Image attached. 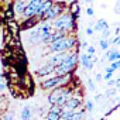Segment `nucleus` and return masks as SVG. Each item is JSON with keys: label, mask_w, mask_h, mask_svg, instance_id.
I'll list each match as a JSON object with an SVG mask.
<instances>
[{"label": "nucleus", "mask_w": 120, "mask_h": 120, "mask_svg": "<svg viewBox=\"0 0 120 120\" xmlns=\"http://www.w3.org/2000/svg\"><path fill=\"white\" fill-rule=\"evenodd\" d=\"M76 21H78V19L69 10H67L61 16H58L55 20H52L51 24H52L54 30L62 31L65 34H74L76 31Z\"/></svg>", "instance_id": "1"}, {"label": "nucleus", "mask_w": 120, "mask_h": 120, "mask_svg": "<svg viewBox=\"0 0 120 120\" xmlns=\"http://www.w3.org/2000/svg\"><path fill=\"white\" fill-rule=\"evenodd\" d=\"M78 47V38L75 34H67L61 38L55 40L54 42L48 44V52H69L76 49Z\"/></svg>", "instance_id": "2"}, {"label": "nucleus", "mask_w": 120, "mask_h": 120, "mask_svg": "<svg viewBox=\"0 0 120 120\" xmlns=\"http://www.w3.org/2000/svg\"><path fill=\"white\" fill-rule=\"evenodd\" d=\"M78 61H79V56H78V54H76V49L69 51V52L67 54V56L55 67L54 75H67V74H72V72L76 69Z\"/></svg>", "instance_id": "3"}, {"label": "nucleus", "mask_w": 120, "mask_h": 120, "mask_svg": "<svg viewBox=\"0 0 120 120\" xmlns=\"http://www.w3.org/2000/svg\"><path fill=\"white\" fill-rule=\"evenodd\" d=\"M71 96H74V89L72 88H69L68 85L58 86V88L52 89L51 93L48 95V102H49V105H56V106L62 107Z\"/></svg>", "instance_id": "4"}, {"label": "nucleus", "mask_w": 120, "mask_h": 120, "mask_svg": "<svg viewBox=\"0 0 120 120\" xmlns=\"http://www.w3.org/2000/svg\"><path fill=\"white\" fill-rule=\"evenodd\" d=\"M72 79V74H67V75H51L45 79L41 81V89L44 90H52L58 86H65L71 82Z\"/></svg>", "instance_id": "5"}, {"label": "nucleus", "mask_w": 120, "mask_h": 120, "mask_svg": "<svg viewBox=\"0 0 120 120\" xmlns=\"http://www.w3.org/2000/svg\"><path fill=\"white\" fill-rule=\"evenodd\" d=\"M67 10H68V2H64V0H56V2H55V0H54L52 6L44 14L41 21H52V20H55L58 16H61Z\"/></svg>", "instance_id": "6"}, {"label": "nucleus", "mask_w": 120, "mask_h": 120, "mask_svg": "<svg viewBox=\"0 0 120 120\" xmlns=\"http://www.w3.org/2000/svg\"><path fill=\"white\" fill-rule=\"evenodd\" d=\"M54 72H55V67L51 65V64H44L42 67L35 69V75L38 78H48V76L54 75Z\"/></svg>", "instance_id": "7"}, {"label": "nucleus", "mask_w": 120, "mask_h": 120, "mask_svg": "<svg viewBox=\"0 0 120 120\" xmlns=\"http://www.w3.org/2000/svg\"><path fill=\"white\" fill-rule=\"evenodd\" d=\"M81 103H82V100L79 96H71L62 106V110H76L81 106Z\"/></svg>", "instance_id": "8"}, {"label": "nucleus", "mask_w": 120, "mask_h": 120, "mask_svg": "<svg viewBox=\"0 0 120 120\" xmlns=\"http://www.w3.org/2000/svg\"><path fill=\"white\" fill-rule=\"evenodd\" d=\"M52 3H54V0H42V3H41V6H40V9H38V11H37V14L34 16V17H37L40 21L42 20V17H44V14L48 11V9L52 6Z\"/></svg>", "instance_id": "9"}, {"label": "nucleus", "mask_w": 120, "mask_h": 120, "mask_svg": "<svg viewBox=\"0 0 120 120\" xmlns=\"http://www.w3.org/2000/svg\"><path fill=\"white\" fill-rule=\"evenodd\" d=\"M51 110L47 113V120H58L62 114V107L61 106H56V105H51Z\"/></svg>", "instance_id": "10"}, {"label": "nucleus", "mask_w": 120, "mask_h": 120, "mask_svg": "<svg viewBox=\"0 0 120 120\" xmlns=\"http://www.w3.org/2000/svg\"><path fill=\"white\" fill-rule=\"evenodd\" d=\"M27 4V0H13L11 2V6H13V10H14V14L19 17H21L23 11H24V7Z\"/></svg>", "instance_id": "11"}, {"label": "nucleus", "mask_w": 120, "mask_h": 120, "mask_svg": "<svg viewBox=\"0 0 120 120\" xmlns=\"http://www.w3.org/2000/svg\"><path fill=\"white\" fill-rule=\"evenodd\" d=\"M79 61L82 64V67L85 69H92L93 68V61H92V56L88 54H81L79 55Z\"/></svg>", "instance_id": "12"}, {"label": "nucleus", "mask_w": 120, "mask_h": 120, "mask_svg": "<svg viewBox=\"0 0 120 120\" xmlns=\"http://www.w3.org/2000/svg\"><path fill=\"white\" fill-rule=\"evenodd\" d=\"M68 10H69L76 19H79V14H81V6H79V2H78V0H71V2L68 3Z\"/></svg>", "instance_id": "13"}, {"label": "nucleus", "mask_w": 120, "mask_h": 120, "mask_svg": "<svg viewBox=\"0 0 120 120\" xmlns=\"http://www.w3.org/2000/svg\"><path fill=\"white\" fill-rule=\"evenodd\" d=\"M109 27V24H107V21L105 20V19H99L98 21H96V24H95V31H98V33H100V31H103L105 28H107Z\"/></svg>", "instance_id": "14"}, {"label": "nucleus", "mask_w": 120, "mask_h": 120, "mask_svg": "<svg viewBox=\"0 0 120 120\" xmlns=\"http://www.w3.org/2000/svg\"><path fill=\"white\" fill-rule=\"evenodd\" d=\"M33 117V113H31V107L30 106H24L23 110H21V114H20V119L21 120H30Z\"/></svg>", "instance_id": "15"}, {"label": "nucleus", "mask_w": 120, "mask_h": 120, "mask_svg": "<svg viewBox=\"0 0 120 120\" xmlns=\"http://www.w3.org/2000/svg\"><path fill=\"white\" fill-rule=\"evenodd\" d=\"M85 117V109H81V110H72V114H71V120H82Z\"/></svg>", "instance_id": "16"}, {"label": "nucleus", "mask_w": 120, "mask_h": 120, "mask_svg": "<svg viewBox=\"0 0 120 120\" xmlns=\"http://www.w3.org/2000/svg\"><path fill=\"white\" fill-rule=\"evenodd\" d=\"M106 56H107V59H109L110 62H113V61H117V59H120V52L116 51V49H113V51H107Z\"/></svg>", "instance_id": "17"}, {"label": "nucleus", "mask_w": 120, "mask_h": 120, "mask_svg": "<svg viewBox=\"0 0 120 120\" xmlns=\"http://www.w3.org/2000/svg\"><path fill=\"white\" fill-rule=\"evenodd\" d=\"M119 68H120V59H117V61H113L112 65H110L109 68H106V71H109V72H114V71L119 69Z\"/></svg>", "instance_id": "18"}, {"label": "nucleus", "mask_w": 120, "mask_h": 120, "mask_svg": "<svg viewBox=\"0 0 120 120\" xmlns=\"http://www.w3.org/2000/svg\"><path fill=\"white\" fill-rule=\"evenodd\" d=\"M99 45H100V49L107 51V48H109V41H107L106 38H102V40L99 41Z\"/></svg>", "instance_id": "19"}, {"label": "nucleus", "mask_w": 120, "mask_h": 120, "mask_svg": "<svg viewBox=\"0 0 120 120\" xmlns=\"http://www.w3.org/2000/svg\"><path fill=\"white\" fill-rule=\"evenodd\" d=\"M95 52H96V49H95L93 45H88V47H86V54H88V55L92 56V55H95Z\"/></svg>", "instance_id": "20"}, {"label": "nucleus", "mask_w": 120, "mask_h": 120, "mask_svg": "<svg viewBox=\"0 0 120 120\" xmlns=\"http://www.w3.org/2000/svg\"><path fill=\"white\" fill-rule=\"evenodd\" d=\"M100 33H102V38H106V40H107V38L110 37V28H109V27H107V28H105V30H103V31H100Z\"/></svg>", "instance_id": "21"}, {"label": "nucleus", "mask_w": 120, "mask_h": 120, "mask_svg": "<svg viewBox=\"0 0 120 120\" xmlns=\"http://www.w3.org/2000/svg\"><path fill=\"white\" fill-rule=\"evenodd\" d=\"M86 14H88L89 17H93V14H95V10H93V7H92V6H89V7L86 9Z\"/></svg>", "instance_id": "22"}, {"label": "nucleus", "mask_w": 120, "mask_h": 120, "mask_svg": "<svg viewBox=\"0 0 120 120\" xmlns=\"http://www.w3.org/2000/svg\"><path fill=\"white\" fill-rule=\"evenodd\" d=\"M93 33H95V30H93V27H86V34L88 35H93Z\"/></svg>", "instance_id": "23"}, {"label": "nucleus", "mask_w": 120, "mask_h": 120, "mask_svg": "<svg viewBox=\"0 0 120 120\" xmlns=\"http://www.w3.org/2000/svg\"><path fill=\"white\" fill-rule=\"evenodd\" d=\"M112 76H113V72H109V71H106V72H105V76H103V79H106V81H107V79H110Z\"/></svg>", "instance_id": "24"}, {"label": "nucleus", "mask_w": 120, "mask_h": 120, "mask_svg": "<svg viewBox=\"0 0 120 120\" xmlns=\"http://www.w3.org/2000/svg\"><path fill=\"white\" fill-rule=\"evenodd\" d=\"M86 109L92 112V110H93V102H90V100H88V102H86Z\"/></svg>", "instance_id": "25"}, {"label": "nucleus", "mask_w": 120, "mask_h": 120, "mask_svg": "<svg viewBox=\"0 0 120 120\" xmlns=\"http://www.w3.org/2000/svg\"><path fill=\"white\" fill-rule=\"evenodd\" d=\"M3 90H6V83L4 82H0V95L3 93Z\"/></svg>", "instance_id": "26"}, {"label": "nucleus", "mask_w": 120, "mask_h": 120, "mask_svg": "<svg viewBox=\"0 0 120 120\" xmlns=\"http://www.w3.org/2000/svg\"><path fill=\"white\" fill-rule=\"evenodd\" d=\"M120 44V35H117L114 40H113V45H119Z\"/></svg>", "instance_id": "27"}, {"label": "nucleus", "mask_w": 120, "mask_h": 120, "mask_svg": "<svg viewBox=\"0 0 120 120\" xmlns=\"http://www.w3.org/2000/svg\"><path fill=\"white\" fill-rule=\"evenodd\" d=\"M88 85H89V88H90V90H95V83H93V82H92L90 79L88 81Z\"/></svg>", "instance_id": "28"}, {"label": "nucleus", "mask_w": 120, "mask_h": 120, "mask_svg": "<svg viewBox=\"0 0 120 120\" xmlns=\"http://www.w3.org/2000/svg\"><path fill=\"white\" fill-rule=\"evenodd\" d=\"M114 81H116V79H112V78L107 79V85H109V86H114Z\"/></svg>", "instance_id": "29"}, {"label": "nucleus", "mask_w": 120, "mask_h": 120, "mask_svg": "<svg viewBox=\"0 0 120 120\" xmlns=\"http://www.w3.org/2000/svg\"><path fill=\"white\" fill-rule=\"evenodd\" d=\"M114 86H116L117 89H120V78H117V79L114 81Z\"/></svg>", "instance_id": "30"}, {"label": "nucleus", "mask_w": 120, "mask_h": 120, "mask_svg": "<svg viewBox=\"0 0 120 120\" xmlns=\"http://www.w3.org/2000/svg\"><path fill=\"white\" fill-rule=\"evenodd\" d=\"M4 78H6V74L4 72H0V82H4Z\"/></svg>", "instance_id": "31"}, {"label": "nucleus", "mask_w": 120, "mask_h": 120, "mask_svg": "<svg viewBox=\"0 0 120 120\" xmlns=\"http://www.w3.org/2000/svg\"><path fill=\"white\" fill-rule=\"evenodd\" d=\"M102 79H103V76H102V74H96V81H99V82H100Z\"/></svg>", "instance_id": "32"}, {"label": "nucleus", "mask_w": 120, "mask_h": 120, "mask_svg": "<svg viewBox=\"0 0 120 120\" xmlns=\"http://www.w3.org/2000/svg\"><path fill=\"white\" fill-rule=\"evenodd\" d=\"M78 47H79V48H86L88 44H86V42H81V45H78Z\"/></svg>", "instance_id": "33"}, {"label": "nucleus", "mask_w": 120, "mask_h": 120, "mask_svg": "<svg viewBox=\"0 0 120 120\" xmlns=\"http://www.w3.org/2000/svg\"><path fill=\"white\" fill-rule=\"evenodd\" d=\"M116 13H117V14H120V4H119V3L116 4Z\"/></svg>", "instance_id": "34"}, {"label": "nucleus", "mask_w": 120, "mask_h": 120, "mask_svg": "<svg viewBox=\"0 0 120 120\" xmlns=\"http://www.w3.org/2000/svg\"><path fill=\"white\" fill-rule=\"evenodd\" d=\"M83 2H86V3H92V0H83Z\"/></svg>", "instance_id": "35"}, {"label": "nucleus", "mask_w": 120, "mask_h": 120, "mask_svg": "<svg viewBox=\"0 0 120 120\" xmlns=\"http://www.w3.org/2000/svg\"><path fill=\"white\" fill-rule=\"evenodd\" d=\"M117 3H119V4H120V0H119V2H117Z\"/></svg>", "instance_id": "36"}]
</instances>
